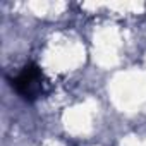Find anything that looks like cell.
I'll return each mask as SVG.
<instances>
[{
    "label": "cell",
    "mask_w": 146,
    "mask_h": 146,
    "mask_svg": "<svg viewBox=\"0 0 146 146\" xmlns=\"http://www.w3.org/2000/svg\"><path fill=\"white\" fill-rule=\"evenodd\" d=\"M41 79L43 76L40 67L36 64H29L12 79V86L24 100L31 102L38 98V95L41 93Z\"/></svg>",
    "instance_id": "6da1fadb"
}]
</instances>
